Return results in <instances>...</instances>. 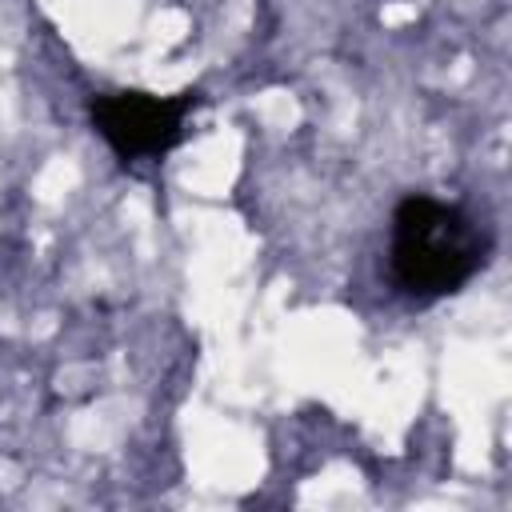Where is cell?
<instances>
[{"mask_svg":"<svg viewBox=\"0 0 512 512\" xmlns=\"http://www.w3.org/2000/svg\"><path fill=\"white\" fill-rule=\"evenodd\" d=\"M488 260V232L460 204L436 196H404L392 212V280L416 300L460 292Z\"/></svg>","mask_w":512,"mask_h":512,"instance_id":"1","label":"cell"},{"mask_svg":"<svg viewBox=\"0 0 512 512\" xmlns=\"http://www.w3.org/2000/svg\"><path fill=\"white\" fill-rule=\"evenodd\" d=\"M196 104L192 92L152 96V92H100L88 104L92 128L120 160H160L184 136V116Z\"/></svg>","mask_w":512,"mask_h":512,"instance_id":"2","label":"cell"}]
</instances>
